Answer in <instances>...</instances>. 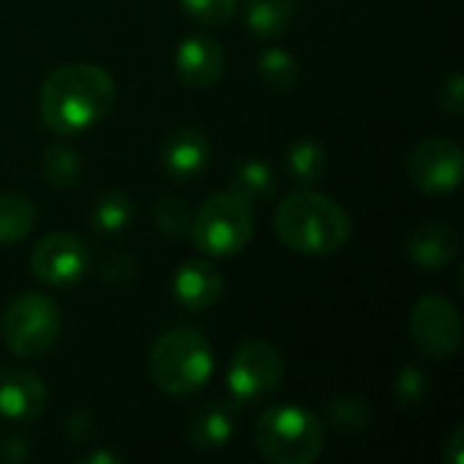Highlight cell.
Instances as JSON below:
<instances>
[{
    "mask_svg": "<svg viewBox=\"0 0 464 464\" xmlns=\"http://www.w3.org/2000/svg\"><path fill=\"white\" fill-rule=\"evenodd\" d=\"M440 106H443V111H446V114H451V117H459V114H462L464 82L459 71H454V73L449 76V82H443V90H440Z\"/></svg>",
    "mask_w": 464,
    "mask_h": 464,
    "instance_id": "obj_30",
    "label": "cell"
},
{
    "mask_svg": "<svg viewBox=\"0 0 464 464\" xmlns=\"http://www.w3.org/2000/svg\"><path fill=\"white\" fill-rule=\"evenodd\" d=\"M30 269L49 288H71L87 275L90 250L79 237L68 231H54L33 247Z\"/></svg>",
    "mask_w": 464,
    "mask_h": 464,
    "instance_id": "obj_9",
    "label": "cell"
},
{
    "mask_svg": "<svg viewBox=\"0 0 464 464\" xmlns=\"http://www.w3.org/2000/svg\"><path fill=\"white\" fill-rule=\"evenodd\" d=\"M408 174L416 188L443 196L454 193L462 185L464 174V152L462 147L451 139H424L413 147L408 155Z\"/></svg>",
    "mask_w": 464,
    "mask_h": 464,
    "instance_id": "obj_10",
    "label": "cell"
},
{
    "mask_svg": "<svg viewBox=\"0 0 464 464\" xmlns=\"http://www.w3.org/2000/svg\"><path fill=\"white\" fill-rule=\"evenodd\" d=\"M411 340L416 351L432 362L451 359L462 345V321L457 307L440 294L421 296L411 313Z\"/></svg>",
    "mask_w": 464,
    "mask_h": 464,
    "instance_id": "obj_8",
    "label": "cell"
},
{
    "mask_svg": "<svg viewBox=\"0 0 464 464\" xmlns=\"http://www.w3.org/2000/svg\"><path fill=\"white\" fill-rule=\"evenodd\" d=\"M179 5L201 24H220L237 11L239 0H179Z\"/></svg>",
    "mask_w": 464,
    "mask_h": 464,
    "instance_id": "obj_27",
    "label": "cell"
},
{
    "mask_svg": "<svg viewBox=\"0 0 464 464\" xmlns=\"http://www.w3.org/2000/svg\"><path fill=\"white\" fill-rule=\"evenodd\" d=\"M299 0H247L245 27L256 38H277L296 19Z\"/></svg>",
    "mask_w": 464,
    "mask_h": 464,
    "instance_id": "obj_18",
    "label": "cell"
},
{
    "mask_svg": "<svg viewBox=\"0 0 464 464\" xmlns=\"http://www.w3.org/2000/svg\"><path fill=\"white\" fill-rule=\"evenodd\" d=\"M253 204L234 190H220L204 201L193 218V239L212 258H228L247 247L253 237Z\"/></svg>",
    "mask_w": 464,
    "mask_h": 464,
    "instance_id": "obj_5",
    "label": "cell"
},
{
    "mask_svg": "<svg viewBox=\"0 0 464 464\" xmlns=\"http://www.w3.org/2000/svg\"><path fill=\"white\" fill-rule=\"evenodd\" d=\"M459 234L449 223H421L405 239L408 258L430 272L446 269L459 256Z\"/></svg>",
    "mask_w": 464,
    "mask_h": 464,
    "instance_id": "obj_14",
    "label": "cell"
},
{
    "mask_svg": "<svg viewBox=\"0 0 464 464\" xmlns=\"http://www.w3.org/2000/svg\"><path fill=\"white\" fill-rule=\"evenodd\" d=\"M275 231L294 253L329 256L351 239V218L334 198L315 190H296L277 207Z\"/></svg>",
    "mask_w": 464,
    "mask_h": 464,
    "instance_id": "obj_2",
    "label": "cell"
},
{
    "mask_svg": "<svg viewBox=\"0 0 464 464\" xmlns=\"http://www.w3.org/2000/svg\"><path fill=\"white\" fill-rule=\"evenodd\" d=\"M46 408V386L38 375L0 367V419L14 424L35 421Z\"/></svg>",
    "mask_w": 464,
    "mask_h": 464,
    "instance_id": "obj_11",
    "label": "cell"
},
{
    "mask_svg": "<svg viewBox=\"0 0 464 464\" xmlns=\"http://www.w3.org/2000/svg\"><path fill=\"white\" fill-rule=\"evenodd\" d=\"M283 356L275 345L253 340L245 343L228 364V394L239 405H261L283 386Z\"/></svg>",
    "mask_w": 464,
    "mask_h": 464,
    "instance_id": "obj_7",
    "label": "cell"
},
{
    "mask_svg": "<svg viewBox=\"0 0 464 464\" xmlns=\"http://www.w3.org/2000/svg\"><path fill=\"white\" fill-rule=\"evenodd\" d=\"M239 427V408L234 402H209L188 424V443L198 451L226 449Z\"/></svg>",
    "mask_w": 464,
    "mask_h": 464,
    "instance_id": "obj_16",
    "label": "cell"
},
{
    "mask_svg": "<svg viewBox=\"0 0 464 464\" xmlns=\"http://www.w3.org/2000/svg\"><path fill=\"white\" fill-rule=\"evenodd\" d=\"M177 73L185 84L190 87H212L223 71H226V54L223 46L204 33L188 35L179 46H177Z\"/></svg>",
    "mask_w": 464,
    "mask_h": 464,
    "instance_id": "obj_12",
    "label": "cell"
},
{
    "mask_svg": "<svg viewBox=\"0 0 464 464\" xmlns=\"http://www.w3.org/2000/svg\"><path fill=\"white\" fill-rule=\"evenodd\" d=\"M258 73L261 79L275 90H291L299 82V60L288 49H266L258 57Z\"/></svg>",
    "mask_w": 464,
    "mask_h": 464,
    "instance_id": "obj_23",
    "label": "cell"
},
{
    "mask_svg": "<svg viewBox=\"0 0 464 464\" xmlns=\"http://www.w3.org/2000/svg\"><path fill=\"white\" fill-rule=\"evenodd\" d=\"M95 432H98L95 416L87 413V411H76V413H71L68 421H65V438H68L71 446H84V443H90V440L95 438Z\"/></svg>",
    "mask_w": 464,
    "mask_h": 464,
    "instance_id": "obj_29",
    "label": "cell"
},
{
    "mask_svg": "<svg viewBox=\"0 0 464 464\" xmlns=\"http://www.w3.org/2000/svg\"><path fill=\"white\" fill-rule=\"evenodd\" d=\"M92 228L101 234H122L130 220H133V201L122 190H109L103 193L90 212Z\"/></svg>",
    "mask_w": 464,
    "mask_h": 464,
    "instance_id": "obj_22",
    "label": "cell"
},
{
    "mask_svg": "<svg viewBox=\"0 0 464 464\" xmlns=\"http://www.w3.org/2000/svg\"><path fill=\"white\" fill-rule=\"evenodd\" d=\"M33 457V446L30 440L11 435V438H0V464H22Z\"/></svg>",
    "mask_w": 464,
    "mask_h": 464,
    "instance_id": "obj_31",
    "label": "cell"
},
{
    "mask_svg": "<svg viewBox=\"0 0 464 464\" xmlns=\"http://www.w3.org/2000/svg\"><path fill=\"white\" fill-rule=\"evenodd\" d=\"M160 166L171 179L190 182L209 166V141L196 128L174 130L160 147Z\"/></svg>",
    "mask_w": 464,
    "mask_h": 464,
    "instance_id": "obj_13",
    "label": "cell"
},
{
    "mask_svg": "<svg viewBox=\"0 0 464 464\" xmlns=\"http://www.w3.org/2000/svg\"><path fill=\"white\" fill-rule=\"evenodd\" d=\"M430 394V378L421 367H405L394 381V397L402 405H421Z\"/></svg>",
    "mask_w": 464,
    "mask_h": 464,
    "instance_id": "obj_26",
    "label": "cell"
},
{
    "mask_svg": "<svg viewBox=\"0 0 464 464\" xmlns=\"http://www.w3.org/2000/svg\"><path fill=\"white\" fill-rule=\"evenodd\" d=\"M41 171L46 177V182L52 188H73L79 185L82 179V160H79V152L63 141H52L44 147V155H41Z\"/></svg>",
    "mask_w": 464,
    "mask_h": 464,
    "instance_id": "obj_20",
    "label": "cell"
},
{
    "mask_svg": "<svg viewBox=\"0 0 464 464\" xmlns=\"http://www.w3.org/2000/svg\"><path fill=\"white\" fill-rule=\"evenodd\" d=\"M285 169L294 182L299 185H315L326 177L329 155L315 139H299L285 152Z\"/></svg>",
    "mask_w": 464,
    "mask_h": 464,
    "instance_id": "obj_19",
    "label": "cell"
},
{
    "mask_svg": "<svg viewBox=\"0 0 464 464\" xmlns=\"http://www.w3.org/2000/svg\"><path fill=\"white\" fill-rule=\"evenodd\" d=\"M258 454L275 464H310L321 457L324 424L299 405H277L258 416L253 427Z\"/></svg>",
    "mask_w": 464,
    "mask_h": 464,
    "instance_id": "obj_4",
    "label": "cell"
},
{
    "mask_svg": "<svg viewBox=\"0 0 464 464\" xmlns=\"http://www.w3.org/2000/svg\"><path fill=\"white\" fill-rule=\"evenodd\" d=\"M35 226V207L19 193L0 196V247L22 242Z\"/></svg>",
    "mask_w": 464,
    "mask_h": 464,
    "instance_id": "obj_21",
    "label": "cell"
},
{
    "mask_svg": "<svg viewBox=\"0 0 464 464\" xmlns=\"http://www.w3.org/2000/svg\"><path fill=\"white\" fill-rule=\"evenodd\" d=\"M443 459L449 464H464V427H457L446 451H443Z\"/></svg>",
    "mask_w": 464,
    "mask_h": 464,
    "instance_id": "obj_32",
    "label": "cell"
},
{
    "mask_svg": "<svg viewBox=\"0 0 464 464\" xmlns=\"http://www.w3.org/2000/svg\"><path fill=\"white\" fill-rule=\"evenodd\" d=\"M228 190H234L237 196L247 198L250 204L266 201L277 190L275 169L266 160H261V158H242V160H237L231 166Z\"/></svg>",
    "mask_w": 464,
    "mask_h": 464,
    "instance_id": "obj_17",
    "label": "cell"
},
{
    "mask_svg": "<svg viewBox=\"0 0 464 464\" xmlns=\"http://www.w3.org/2000/svg\"><path fill=\"white\" fill-rule=\"evenodd\" d=\"M152 215H155L158 231L166 234V237H171V239L185 237V234H190V228H193V212H190V207H188L182 198H177V196L160 198V201L155 204Z\"/></svg>",
    "mask_w": 464,
    "mask_h": 464,
    "instance_id": "obj_25",
    "label": "cell"
},
{
    "mask_svg": "<svg viewBox=\"0 0 464 464\" xmlns=\"http://www.w3.org/2000/svg\"><path fill=\"white\" fill-rule=\"evenodd\" d=\"M98 275H101L103 283L122 288V285H130V283L136 280L139 264H136V258L128 256V253H114V256L103 258V264L98 266Z\"/></svg>",
    "mask_w": 464,
    "mask_h": 464,
    "instance_id": "obj_28",
    "label": "cell"
},
{
    "mask_svg": "<svg viewBox=\"0 0 464 464\" xmlns=\"http://www.w3.org/2000/svg\"><path fill=\"white\" fill-rule=\"evenodd\" d=\"M215 372V353L204 334L193 329L166 332L150 351L152 383L171 394L185 397L201 392Z\"/></svg>",
    "mask_w": 464,
    "mask_h": 464,
    "instance_id": "obj_3",
    "label": "cell"
},
{
    "mask_svg": "<svg viewBox=\"0 0 464 464\" xmlns=\"http://www.w3.org/2000/svg\"><path fill=\"white\" fill-rule=\"evenodd\" d=\"M60 310L52 296L27 291L19 294L3 313V340L19 359H38L60 337Z\"/></svg>",
    "mask_w": 464,
    "mask_h": 464,
    "instance_id": "obj_6",
    "label": "cell"
},
{
    "mask_svg": "<svg viewBox=\"0 0 464 464\" xmlns=\"http://www.w3.org/2000/svg\"><path fill=\"white\" fill-rule=\"evenodd\" d=\"M326 421L345 435L362 432L370 424V405L364 397H334L329 402Z\"/></svg>",
    "mask_w": 464,
    "mask_h": 464,
    "instance_id": "obj_24",
    "label": "cell"
},
{
    "mask_svg": "<svg viewBox=\"0 0 464 464\" xmlns=\"http://www.w3.org/2000/svg\"><path fill=\"white\" fill-rule=\"evenodd\" d=\"M114 79L92 63L54 68L41 87L44 125L57 136H79L98 125L114 106Z\"/></svg>",
    "mask_w": 464,
    "mask_h": 464,
    "instance_id": "obj_1",
    "label": "cell"
},
{
    "mask_svg": "<svg viewBox=\"0 0 464 464\" xmlns=\"http://www.w3.org/2000/svg\"><path fill=\"white\" fill-rule=\"evenodd\" d=\"M174 299L177 304H182L185 310H207L212 307L220 294H223V275L212 261L204 258H193L185 261L177 275H174Z\"/></svg>",
    "mask_w": 464,
    "mask_h": 464,
    "instance_id": "obj_15",
    "label": "cell"
},
{
    "mask_svg": "<svg viewBox=\"0 0 464 464\" xmlns=\"http://www.w3.org/2000/svg\"><path fill=\"white\" fill-rule=\"evenodd\" d=\"M84 464H120L122 462V457L120 454H111V451H92V454H87Z\"/></svg>",
    "mask_w": 464,
    "mask_h": 464,
    "instance_id": "obj_33",
    "label": "cell"
}]
</instances>
